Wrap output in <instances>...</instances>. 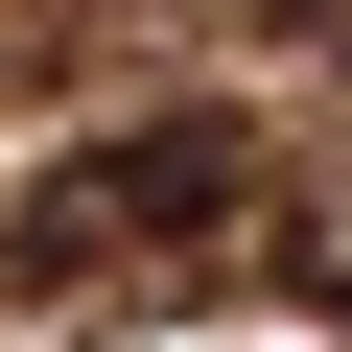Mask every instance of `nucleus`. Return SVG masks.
Instances as JSON below:
<instances>
[{
  "label": "nucleus",
  "instance_id": "1",
  "mask_svg": "<svg viewBox=\"0 0 352 352\" xmlns=\"http://www.w3.org/2000/svg\"><path fill=\"white\" fill-rule=\"evenodd\" d=\"M258 212H282L258 118H94L71 164L0 188V282L24 305H188L212 258H258Z\"/></svg>",
  "mask_w": 352,
  "mask_h": 352
},
{
  "label": "nucleus",
  "instance_id": "2",
  "mask_svg": "<svg viewBox=\"0 0 352 352\" xmlns=\"http://www.w3.org/2000/svg\"><path fill=\"white\" fill-rule=\"evenodd\" d=\"M258 258H282V305H329V329H352V164H305V188L258 212Z\"/></svg>",
  "mask_w": 352,
  "mask_h": 352
}]
</instances>
